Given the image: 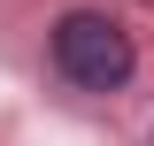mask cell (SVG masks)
<instances>
[{
	"mask_svg": "<svg viewBox=\"0 0 154 146\" xmlns=\"http://www.w3.org/2000/svg\"><path fill=\"white\" fill-rule=\"evenodd\" d=\"M131 31L116 16H100V8H69V16L54 23V69L69 77L77 92H116L123 77H131Z\"/></svg>",
	"mask_w": 154,
	"mask_h": 146,
	"instance_id": "obj_1",
	"label": "cell"
}]
</instances>
